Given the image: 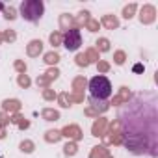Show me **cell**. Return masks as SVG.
<instances>
[{"instance_id":"cell-1","label":"cell","mask_w":158,"mask_h":158,"mask_svg":"<svg viewBox=\"0 0 158 158\" xmlns=\"http://www.w3.org/2000/svg\"><path fill=\"white\" fill-rule=\"evenodd\" d=\"M119 123L125 136V145L141 154L147 152L151 156L156 154V145H152L149 138L156 139V99L154 95L149 97L145 102V95L134 97L119 110Z\"/></svg>"},{"instance_id":"cell-2","label":"cell","mask_w":158,"mask_h":158,"mask_svg":"<svg viewBox=\"0 0 158 158\" xmlns=\"http://www.w3.org/2000/svg\"><path fill=\"white\" fill-rule=\"evenodd\" d=\"M89 99L91 102H106L112 97V84L106 76H93L89 80Z\"/></svg>"},{"instance_id":"cell-3","label":"cell","mask_w":158,"mask_h":158,"mask_svg":"<svg viewBox=\"0 0 158 158\" xmlns=\"http://www.w3.org/2000/svg\"><path fill=\"white\" fill-rule=\"evenodd\" d=\"M19 13L28 23H37L45 13V4L41 0H24L19 6Z\"/></svg>"},{"instance_id":"cell-4","label":"cell","mask_w":158,"mask_h":158,"mask_svg":"<svg viewBox=\"0 0 158 158\" xmlns=\"http://www.w3.org/2000/svg\"><path fill=\"white\" fill-rule=\"evenodd\" d=\"M80 45H82V34H80V30H78V28H71V30H67L63 34V47L69 52L78 50V48H80Z\"/></svg>"},{"instance_id":"cell-5","label":"cell","mask_w":158,"mask_h":158,"mask_svg":"<svg viewBox=\"0 0 158 158\" xmlns=\"http://www.w3.org/2000/svg\"><path fill=\"white\" fill-rule=\"evenodd\" d=\"M2 10H4V4H0V11H2Z\"/></svg>"}]
</instances>
